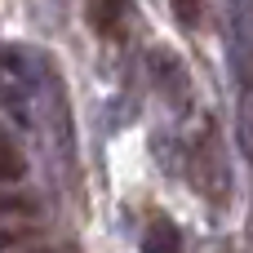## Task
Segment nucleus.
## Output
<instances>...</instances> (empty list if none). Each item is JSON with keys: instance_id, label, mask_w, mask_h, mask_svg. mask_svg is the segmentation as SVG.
I'll use <instances>...</instances> for the list:
<instances>
[{"instance_id": "f03ea898", "label": "nucleus", "mask_w": 253, "mask_h": 253, "mask_svg": "<svg viewBox=\"0 0 253 253\" xmlns=\"http://www.w3.org/2000/svg\"><path fill=\"white\" fill-rule=\"evenodd\" d=\"M147 253H182V240H178V227L173 222H151L147 227V240H142Z\"/></svg>"}, {"instance_id": "7ed1b4c3", "label": "nucleus", "mask_w": 253, "mask_h": 253, "mask_svg": "<svg viewBox=\"0 0 253 253\" xmlns=\"http://www.w3.org/2000/svg\"><path fill=\"white\" fill-rule=\"evenodd\" d=\"M22 173H27V165H22L18 147L0 138V187H9V182H22Z\"/></svg>"}, {"instance_id": "20e7f679", "label": "nucleus", "mask_w": 253, "mask_h": 253, "mask_svg": "<svg viewBox=\"0 0 253 253\" xmlns=\"http://www.w3.org/2000/svg\"><path fill=\"white\" fill-rule=\"evenodd\" d=\"M169 9L178 13V22H182L187 31H196V27L205 22V0H169Z\"/></svg>"}, {"instance_id": "f257e3e1", "label": "nucleus", "mask_w": 253, "mask_h": 253, "mask_svg": "<svg viewBox=\"0 0 253 253\" xmlns=\"http://www.w3.org/2000/svg\"><path fill=\"white\" fill-rule=\"evenodd\" d=\"M129 13V0H89V22L98 36H116Z\"/></svg>"}]
</instances>
